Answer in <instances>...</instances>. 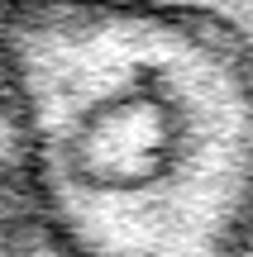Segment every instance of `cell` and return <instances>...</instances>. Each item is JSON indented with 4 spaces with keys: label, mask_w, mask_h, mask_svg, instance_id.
Instances as JSON below:
<instances>
[{
    "label": "cell",
    "mask_w": 253,
    "mask_h": 257,
    "mask_svg": "<svg viewBox=\"0 0 253 257\" xmlns=\"http://www.w3.org/2000/svg\"><path fill=\"white\" fill-rule=\"evenodd\" d=\"M0 105L53 257H253V48L167 0H10Z\"/></svg>",
    "instance_id": "obj_1"
},
{
    "label": "cell",
    "mask_w": 253,
    "mask_h": 257,
    "mask_svg": "<svg viewBox=\"0 0 253 257\" xmlns=\"http://www.w3.org/2000/svg\"><path fill=\"white\" fill-rule=\"evenodd\" d=\"M38 252H48V238L34 200H29V186L15 157H0V257H38Z\"/></svg>",
    "instance_id": "obj_2"
},
{
    "label": "cell",
    "mask_w": 253,
    "mask_h": 257,
    "mask_svg": "<svg viewBox=\"0 0 253 257\" xmlns=\"http://www.w3.org/2000/svg\"><path fill=\"white\" fill-rule=\"evenodd\" d=\"M167 5H182V10H191V15L215 19V24L229 29L244 48H253V0H167Z\"/></svg>",
    "instance_id": "obj_3"
},
{
    "label": "cell",
    "mask_w": 253,
    "mask_h": 257,
    "mask_svg": "<svg viewBox=\"0 0 253 257\" xmlns=\"http://www.w3.org/2000/svg\"><path fill=\"white\" fill-rule=\"evenodd\" d=\"M5 5H10V0H0V10H5Z\"/></svg>",
    "instance_id": "obj_4"
}]
</instances>
